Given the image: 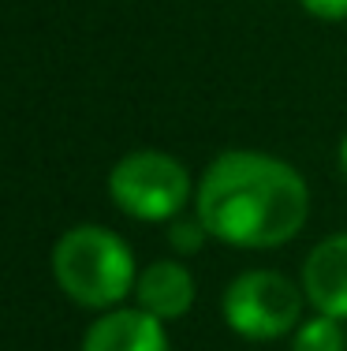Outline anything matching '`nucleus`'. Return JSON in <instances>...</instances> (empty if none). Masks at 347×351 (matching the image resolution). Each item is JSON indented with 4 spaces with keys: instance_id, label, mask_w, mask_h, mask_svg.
I'll return each instance as SVG.
<instances>
[{
    "instance_id": "nucleus-1",
    "label": "nucleus",
    "mask_w": 347,
    "mask_h": 351,
    "mask_svg": "<svg viewBox=\"0 0 347 351\" xmlns=\"http://www.w3.org/2000/svg\"><path fill=\"white\" fill-rule=\"evenodd\" d=\"M194 210L220 243L269 250L303 232L310 217V187L280 157L231 149L205 169Z\"/></svg>"
},
{
    "instance_id": "nucleus-2",
    "label": "nucleus",
    "mask_w": 347,
    "mask_h": 351,
    "mask_svg": "<svg viewBox=\"0 0 347 351\" xmlns=\"http://www.w3.org/2000/svg\"><path fill=\"white\" fill-rule=\"evenodd\" d=\"M53 277L71 303L90 311H116L131 295L138 273L131 247L112 228L79 224L56 239Z\"/></svg>"
},
{
    "instance_id": "nucleus-3",
    "label": "nucleus",
    "mask_w": 347,
    "mask_h": 351,
    "mask_svg": "<svg viewBox=\"0 0 347 351\" xmlns=\"http://www.w3.org/2000/svg\"><path fill=\"white\" fill-rule=\"evenodd\" d=\"M109 195L127 217L146 224L172 221L191 198V176L161 149H135L109 172Z\"/></svg>"
},
{
    "instance_id": "nucleus-4",
    "label": "nucleus",
    "mask_w": 347,
    "mask_h": 351,
    "mask_svg": "<svg viewBox=\"0 0 347 351\" xmlns=\"http://www.w3.org/2000/svg\"><path fill=\"white\" fill-rule=\"evenodd\" d=\"M303 288L284 273L250 269L239 273L224 291V322L246 340H280L303 317Z\"/></svg>"
},
{
    "instance_id": "nucleus-5",
    "label": "nucleus",
    "mask_w": 347,
    "mask_h": 351,
    "mask_svg": "<svg viewBox=\"0 0 347 351\" xmlns=\"http://www.w3.org/2000/svg\"><path fill=\"white\" fill-rule=\"evenodd\" d=\"M303 295L318 314L347 322V232L321 239L303 265Z\"/></svg>"
},
{
    "instance_id": "nucleus-6",
    "label": "nucleus",
    "mask_w": 347,
    "mask_h": 351,
    "mask_svg": "<svg viewBox=\"0 0 347 351\" xmlns=\"http://www.w3.org/2000/svg\"><path fill=\"white\" fill-rule=\"evenodd\" d=\"M82 351H168V337L142 306H116L90 325Z\"/></svg>"
},
{
    "instance_id": "nucleus-7",
    "label": "nucleus",
    "mask_w": 347,
    "mask_h": 351,
    "mask_svg": "<svg viewBox=\"0 0 347 351\" xmlns=\"http://www.w3.org/2000/svg\"><path fill=\"white\" fill-rule=\"evenodd\" d=\"M135 299L157 322H176L194 306V277L179 262H153L138 273Z\"/></svg>"
},
{
    "instance_id": "nucleus-8",
    "label": "nucleus",
    "mask_w": 347,
    "mask_h": 351,
    "mask_svg": "<svg viewBox=\"0 0 347 351\" xmlns=\"http://www.w3.org/2000/svg\"><path fill=\"white\" fill-rule=\"evenodd\" d=\"M344 348H347L344 325H340V317H329V314L299 322L295 344H292V351H344Z\"/></svg>"
},
{
    "instance_id": "nucleus-9",
    "label": "nucleus",
    "mask_w": 347,
    "mask_h": 351,
    "mask_svg": "<svg viewBox=\"0 0 347 351\" xmlns=\"http://www.w3.org/2000/svg\"><path fill=\"white\" fill-rule=\"evenodd\" d=\"M205 236H209V232H205V224L198 221V217H194V221H179V224H172V247L183 250V254H187V250H198V247H202V243H205Z\"/></svg>"
},
{
    "instance_id": "nucleus-10",
    "label": "nucleus",
    "mask_w": 347,
    "mask_h": 351,
    "mask_svg": "<svg viewBox=\"0 0 347 351\" xmlns=\"http://www.w3.org/2000/svg\"><path fill=\"white\" fill-rule=\"evenodd\" d=\"M303 8H307L310 15H318V19H347V0H299Z\"/></svg>"
},
{
    "instance_id": "nucleus-11",
    "label": "nucleus",
    "mask_w": 347,
    "mask_h": 351,
    "mask_svg": "<svg viewBox=\"0 0 347 351\" xmlns=\"http://www.w3.org/2000/svg\"><path fill=\"white\" fill-rule=\"evenodd\" d=\"M340 169H344V176H347V138H344V146H340Z\"/></svg>"
}]
</instances>
